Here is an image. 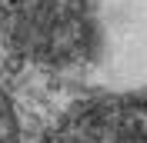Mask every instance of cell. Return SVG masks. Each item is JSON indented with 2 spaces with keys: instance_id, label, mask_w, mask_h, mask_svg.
<instances>
[{
  "instance_id": "6da1fadb",
  "label": "cell",
  "mask_w": 147,
  "mask_h": 143,
  "mask_svg": "<svg viewBox=\"0 0 147 143\" xmlns=\"http://www.w3.org/2000/svg\"><path fill=\"white\" fill-rule=\"evenodd\" d=\"M77 60L97 87H147V0H90Z\"/></svg>"
},
{
  "instance_id": "7a4b0ae2",
  "label": "cell",
  "mask_w": 147,
  "mask_h": 143,
  "mask_svg": "<svg viewBox=\"0 0 147 143\" xmlns=\"http://www.w3.org/2000/svg\"><path fill=\"white\" fill-rule=\"evenodd\" d=\"M87 10L90 0H10L13 37L54 60L80 57Z\"/></svg>"
},
{
  "instance_id": "3957f363",
  "label": "cell",
  "mask_w": 147,
  "mask_h": 143,
  "mask_svg": "<svg viewBox=\"0 0 147 143\" xmlns=\"http://www.w3.org/2000/svg\"><path fill=\"white\" fill-rule=\"evenodd\" d=\"M0 143H20L17 116H13V107H10L3 87H0Z\"/></svg>"
}]
</instances>
